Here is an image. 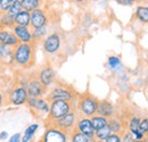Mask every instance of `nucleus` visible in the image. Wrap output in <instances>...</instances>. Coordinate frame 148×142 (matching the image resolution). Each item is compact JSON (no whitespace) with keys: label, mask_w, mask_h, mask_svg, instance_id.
Wrapping results in <instances>:
<instances>
[{"label":"nucleus","mask_w":148,"mask_h":142,"mask_svg":"<svg viewBox=\"0 0 148 142\" xmlns=\"http://www.w3.org/2000/svg\"><path fill=\"white\" fill-rule=\"evenodd\" d=\"M14 61L15 66L22 70L32 67L36 63V43L19 42L14 48Z\"/></svg>","instance_id":"nucleus-1"},{"label":"nucleus","mask_w":148,"mask_h":142,"mask_svg":"<svg viewBox=\"0 0 148 142\" xmlns=\"http://www.w3.org/2000/svg\"><path fill=\"white\" fill-rule=\"evenodd\" d=\"M98 102H99V100L96 97H93L89 93H84V94L77 96L75 109L80 116L91 117L97 114Z\"/></svg>","instance_id":"nucleus-2"},{"label":"nucleus","mask_w":148,"mask_h":142,"mask_svg":"<svg viewBox=\"0 0 148 142\" xmlns=\"http://www.w3.org/2000/svg\"><path fill=\"white\" fill-rule=\"evenodd\" d=\"M46 98L49 100V101H53V100H67V101H76V98H77V93L75 92V90L67 85V84H60V83H57L51 87V89L49 91H47V94H46Z\"/></svg>","instance_id":"nucleus-3"},{"label":"nucleus","mask_w":148,"mask_h":142,"mask_svg":"<svg viewBox=\"0 0 148 142\" xmlns=\"http://www.w3.org/2000/svg\"><path fill=\"white\" fill-rule=\"evenodd\" d=\"M5 96H6V104L15 107L25 105L26 100L29 98V93H27L26 88L22 87L18 83L14 84L8 90V92L5 93Z\"/></svg>","instance_id":"nucleus-4"},{"label":"nucleus","mask_w":148,"mask_h":142,"mask_svg":"<svg viewBox=\"0 0 148 142\" xmlns=\"http://www.w3.org/2000/svg\"><path fill=\"white\" fill-rule=\"evenodd\" d=\"M75 102L76 101H67V100H53L50 101V110L49 115L47 117L48 122H53L58 119L70 113L71 110L75 109Z\"/></svg>","instance_id":"nucleus-5"},{"label":"nucleus","mask_w":148,"mask_h":142,"mask_svg":"<svg viewBox=\"0 0 148 142\" xmlns=\"http://www.w3.org/2000/svg\"><path fill=\"white\" fill-rule=\"evenodd\" d=\"M77 118H79V114H77L76 109H73L70 113H67L66 115H64L63 117H60L58 119H55L53 122H49V124L60 128L62 131H64L67 134H71L75 130Z\"/></svg>","instance_id":"nucleus-6"},{"label":"nucleus","mask_w":148,"mask_h":142,"mask_svg":"<svg viewBox=\"0 0 148 142\" xmlns=\"http://www.w3.org/2000/svg\"><path fill=\"white\" fill-rule=\"evenodd\" d=\"M69 140H70V134L65 133L60 128L51 124H49L42 135L43 142H66Z\"/></svg>","instance_id":"nucleus-7"},{"label":"nucleus","mask_w":148,"mask_h":142,"mask_svg":"<svg viewBox=\"0 0 148 142\" xmlns=\"http://www.w3.org/2000/svg\"><path fill=\"white\" fill-rule=\"evenodd\" d=\"M62 46V38L59 33L53 32L42 40V49L47 55H55L59 51Z\"/></svg>","instance_id":"nucleus-8"},{"label":"nucleus","mask_w":148,"mask_h":142,"mask_svg":"<svg viewBox=\"0 0 148 142\" xmlns=\"http://www.w3.org/2000/svg\"><path fill=\"white\" fill-rule=\"evenodd\" d=\"M36 76L47 89H50L56 83V72L50 65H46L40 68L37 72Z\"/></svg>","instance_id":"nucleus-9"},{"label":"nucleus","mask_w":148,"mask_h":142,"mask_svg":"<svg viewBox=\"0 0 148 142\" xmlns=\"http://www.w3.org/2000/svg\"><path fill=\"white\" fill-rule=\"evenodd\" d=\"M26 90H27L29 97H34V98L45 97L47 94V91H48V89L38 80V77L36 75L34 76H30Z\"/></svg>","instance_id":"nucleus-10"},{"label":"nucleus","mask_w":148,"mask_h":142,"mask_svg":"<svg viewBox=\"0 0 148 142\" xmlns=\"http://www.w3.org/2000/svg\"><path fill=\"white\" fill-rule=\"evenodd\" d=\"M48 23H49V17L43 8L40 7L31 12V29L48 26Z\"/></svg>","instance_id":"nucleus-11"},{"label":"nucleus","mask_w":148,"mask_h":142,"mask_svg":"<svg viewBox=\"0 0 148 142\" xmlns=\"http://www.w3.org/2000/svg\"><path fill=\"white\" fill-rule=\"evenodd\" d=\"M75 130H77L79 132L83 133V134L87 135L88 138L95 140V133H96V131H95V128H93L90 117H86V116H80V115H79Z\"/></svg>","instance_id":"nucleus-12"},{"label":"nucleus","mask_w":148,"mask_h":142,"mask_svg":"<svg viewBox=\"0 0 148 142\" xmlns=\"http://www.w3.org/2000/svg\"><path fill=\"white\" fill-rule=\"evenodd\" d=\"M49 110H50V101L47 98L41 97V98L37 99L36 107L31 110V113L37 118H46L47 119V117L49 115Z\"/></svg>","instance_id":"nucleus-13"},{"label":"nucleus","mask_w":148,"mask_h":142,"mask_svg":"<svg viewBox=\"0 0 148 142\" xmlns=\"http://www.w3.org/2000/svg\"><path fill=\"white\" fill-rule=\"evenodd\" d=\"M13 32L17 36L19 42L23 43H33V36H32V30L31 26H21V25H14L12 27ZM36 43V42H34Z\"/></svg>","instance_id":"nucleus-14"},{"label":"nucleus","mask_w":148,"mask_h":142,"mask_svg":"<svg viewBox=\"0 0 148 142\" xmlns=\"http://www.w3.org/2000/svg\"><path fill=\"white\" fill-rule=\"evenodd\" d=\"M0 61L3 66L9 67L15 65L14 61V48L0 42Z\"/></svg>","instance_id":"nucleus-15"},{"label":"nucleus","mask_w":148,"mask_h":142,"mask_svg":"<svg viewBox=\"0 0 148 142\" xmlns=\"http://www.w3.org/2000/svg\"><path fill=\"white\" fill-rule=\"evenodd\" d=\"M97 114L101 115L104 117L111 118V117L116 115V108L108 100H99L98 108H97Z\"/></svg>","instance_id":"nucleus-16"},{"label":"nucleus","mask_w":148,"mask_h":142,"mask_svg":"<svg viewBox=\"0 0 148 142\" xmlns=\"http://www.w3.org/2000/svg\"><path fill=\"white\" fill-rule=\"evenodd\" d=\"M0 42L8 44L13 48H15L19 43L17 36L13 32L12 29H1L0 30Z\"/></svg>","instance_id":"nucleus-17"},{"label":"nucleus","mask_w":148,"mask_h":142,"mask_svg":"<svg viewBox=\"0 0 148 142\" xmlns=\"http://www.w3.org/2000/svg\"><path fill=\"white\" fill-rule=\"evenodd\" d=\"M108 126L111 127L113 133L122 134L124 132V122L117 115H115V116H113L111 118H108Z\"/></svg>","instance_id":"nucleus-18"},{"label":"nucleus","mask_w":148,"mask_h":142,"mask_svg":"<svg viewBox=\"0 0 148 142\" xmlns=\"http://www.w3.org/2000/svg\"><path fill=\"white\" fill-rule=\"evenodd\" d=\"M107 66L114 73H121L124 70L123 64L121 61V58L119 56H115V55H112L107 58Z\"/></svg>","instance_id":"nucleus-19"},{"label":"nucleus","mask_w":148,"mask_h":142,"mask_svg":"<svg viewBox=\"0 0 148 142\" xmlns=\"http://www.w3.org/2000/svg\"><path fill=\"white\" fill-rule=\"evenodd\" d=\"M15 25L31 26V13L25 9H22L15 16Z\"/></svg>","instance_id":"nucleus-20"},{"label":"nucleus","mask_w":148,"mask_h":142,"mask_svg":"<svg viewBox=\"0 0 148 142\" xmlns=\"http://www.w3.org/2000/svg\"><path fill=\"white\" fill-rule=\"evenodd\" d=\"M38 130H39V124L38 123H33V124L29 125L25 128V131H24V133L22 135V142L32 141V139L34 138V135H36Z\"/></svg>","instance_id":"nucleus-21"},{"label":"nucleus","mask_w":148,"mask_h":142,"mask_svg":"<svg viewBox=\"0 0 148 142\" xmlns=\"http://www.w3.org/2000/svg\"><path fill=\"white\" fill-rule=\"evenodd\" d=\"M15 25V18L9 16L6 12L0 13V27L1 29H12Z\"/></svg>","instance_id":"nucleus-22"},{"label":"nucleus","mask_w":148,"mask_h":142,"mask_svg":"<svg viewBox=\"0 0 148 142\" xmlns=\"http://www.w3.org/2000/svg\"><path fill=\"white\" fill-rule=\"evenodd\" d=\"M90 119H91V123H92L95 131H97V130H99V128H101V127H104V126H106L108 124V118L104 117L101 115H98V114L91 116Z\"/></svg>","instance_id":"nucleus-23"},{"label":"nucleus","mask_w":148,"mask_h":142,"mask_svg":"<svg viewBox=\"0 0 148 142\" xmlns=\"http://www.w3.org/2000/svg\"><path fill=\"white\" fill-rule=\"evenodd\" d=\"M22 2V7L23 9L27 10V12H32L37 8H40L43 3V0H21Z\"/></svg>","instance_id":"nucleus-24"},{"label":"nucleus","mask_w":148,"mask_h":142,"mask_svg":"<svg viewBox=\"0 0 148 142\" xmlns=\"http://www.w3.org/2000/svg\"><path fill=\"white\" fill-rule=\"evenodd\" d=\"M48 34H49V32H48V26L32 29V36H33V40H34L36 43L39 42V41H42Z\"/></svg>","instance_id":"nucleus-25"},{"label":"nucleus","mask_w":148,"mask_h":142,"mask_svg":"<svg viewBox=\"0 0 148 142\" xmlns=\"http://www.w3.org/2000/svg\"><path fill=\"white\" fill-rule=\"evenodd\" d=\"M111 133H112L111 127H110L108 124H107L106 126H104V127H101V128H99V130L96 131V133H95V140L105 142L106 138H107Z\"/></svg>","instance_id":"nucleus-26"},{"label":"nucleus","mask_w":148,"mask_h":142,"mask_svg":"<svg viewBox=\"0 0 148 142\" xmlns=\"http://www.w3.org/2000/svg\"><path fill=\"white\" fill-rule=\"evenodd\" d=\"M136 18L144 23L148 24V7L147 6H139L136 10Z\"/></svg>","instance_id":"nucleus-27"},{"label":"nucleus","mask_w":148,"mask_h":142,"mask_svg":"<svg viewBox=\"0 0 148 142\" xmlns=\"http://www.w3.org/2000/svg\"><path fill=\"white\" fill-rule=\"evenodd\" d=\"M70 141L72 142H92L95 141L93 139L88 138L87 135H84L83 133L79 132L77 130H74L73 132L70 134Z\"/></svg>","instance_id":"nucleus-28"},{"label":"nucleus","mask_w":148,"mask_h":142,"mask_svg":"<svg viewBox=\"0 0 148 142\" xmlns=\"http://www.w3.org/2000/svg\"><path fill=\"white\" fill-rule=\"evenodd\" d=\"M139 124H140V118L137 116H132L128 123V131H130L133 135H136L139 132Z\"/></svg>","instance_id":"nucleus-29"},{"label":"nucleus","mask_w":148,"mask_h":142,"mask_svg":"<svg viewBox=\"0 0 148 142\" xmlns=\"http://www.w3.org/2000/svg\"><path fill=\"white\" fill-rule=\"evenodd\" d=\"M23 9V7H22V2H21V0H18V1H15L7 10H6V13L9 15V16H12V17L15 18V16L18 14L19 12Z\"/></svg>","instance_id":"nucleus-30"},{"label":"nucleus","mask_w":148,"mask_h":142,"mask_svg":"<svg viewBox=\"0 0 148 142\" xmlns=\"http://www.w3.org/2000/svg\"><path fill=\"white\" fill-rule=\"evenodd\" d=\"M122 141V135L119 134V133H113L112 132L111 134L106 138L105 142H121Z\"/></svg>","instance_id":"nucleus-31"},{"label":"nucleus","mask_w":148,"mask_h":142,"mask_svg":"<svg viewBox=\"0 0 148 142\" xmlns=\"http://www.w3.org/2000/svg\"><path fill=\"white\" fill-rule=\"evenodd\" d=\"M15 1H18V0H0V8H1V12H6Z\"/></svg>","instance_id":"nucleus-32"},{"label":"nucleus","mask_w":148,"mask_h":142,"mask_svg":"<svg viewBox=\"0 0 148 142\" xmlns=\"http://www.w3.org/2000/svg\"><path fill=\"white\" fill-rule=\"evenodd\" d=\"M139 131H140L141 133H144L145 135L148 134V118H143V119H140Z\"/></svg>","instance_id":"nucleus-33"},{"label":"nucleus","mask_w":148,"mask_h":142,"mask_svg":"<svg viewBox=\"0 0 148 142\" xmlns=\"http://www.w3.org/2000/svg\"><path fill=\"white\" fill-rule=\"evenodd\" d=\"M122 141L124 142H132V141H136V139H134V135L130 132V131H128V132H123L122 134Z\"/></svg>","instance_id":"nucleus-34"},{"label":"nucleus","mask_w":148,"mask_h":142,"mask_svg":"<svg viewBox=\"0 0 148 142\" xmlns=\"http://www.w3.org/2000/svg\"><path fill=\"white\" fill-rule=\"evenodd\" d=\"M9 142H22V134L21 133H15L13 134L9 139H8Z\"/></svg>","instance_id":"nucleus-35"},{"label":"nucleus","mask_w":148,"mask_h":142,"mask_svg":"<svg viewBox=\"0 0 148 142\" xmlns=\"http://www.w3.org/2000/svg\"><path fill=\"white\" fill-rule=\"evenodd\" d=\"M115 1H116V3H119L121 6H131L137 0H115Z\"/></svg>","instance_id":"nucleus-36"},{"label":"nucleus","mask_w":148,"mask_h":142,"mask_svg":"<svg viewBox=\"0 0 148 142\" xmlns=\"http://www.w3.org/2000/svg\"><path fill=\"white\" fill-rule=\"evenodd\" d=\"M5 104H6V96H5V93L0 90V109L3 107Z\"/></svg>","instance_id":"nucleus-37"},{"label":"nucleus","mask_w":148,"mask_h":142,"mask_svg":"<svg viewBox=\"0 0 148 142\" xmlns=\"http://www.w3.org/2000/svg\"><path fill=\"white\" fill-rule=\"evenodd\" d=\"M9 137H8V132L7 131H2L0 132V141H3V140H8Z\"/></svg>","instance_id":"nucleus-38"},{"label":"nucleus","mask_w":148,"mask_h":142,"mask_svg":"<svg viewBox=\"0 0 148 142\" xmlns=\"http://www.w3.org/2000/svg\"><path fill=\"white\" fill-rule=\"evenodd\" d=\"M71 1H73L74 3H77V5H82V3L87 2L88 0H71Z\"/></svg>","instance_id":"nucleus-39"},{"label":"nucleus","mask_w":148,"mask_h":142,"mask_svg":"<svg viewBox=\"0 0 148 142\" xmlns=\"http://www.w3.org/2000/svg\"><path fill=\"white\" fill-rule=\"evenodd\" d=\"M2 68H3V65L1 64V61H0V73L2 72Z\"/></svg>","instance_id":"nucleus-40"},{"label":"nucleus","mask_w":148,"mask_h":142,"mask_svg":"<svg viewBox=\"0 0 148 142\" xmlns=\"http://www.w3.org/2000/svg\"><path fill=\"white\" fill-rule=\"evenodd\" d=\"M137 1H138V2H140V3H141V2H145V1H146V0H137Z\"/></svg>","instance_id":"nucleus-41"},{"label":"nucleus","mask_w":148,"mask_h":142,"mask_svg":"<svg viewBox=\"0 0 148 142\" xmlns=\"http://www.w3.org/2000/svg\"><path fill=\"white\" fill-rule=\"evenodd\" d=\"M91 1H95V2H96V1H99V0H91Z\"/></svg>","instance_id":"nucleus-42"},{"label":"nucleus","mask_w":148,"mask_h":142,"mask_svg":"<svg viewBox=\"0 0 148 142\" xmlns=\"http://www.w3.org/2000/svg\"><path fill=\"white\" fill-rule=\"evenodd\" d=\"M65 1H71V0H65Z\"/></svg>","instance_id":"nucleus-43"},{"label":"nucleus","mask_w":148,"mask_h":142,"mask_svg":"<svg viewBox=\"0 0 148 142\" xmlns=\"http://www.w3.org/2000/svg\"><path fill=\"white\" fill-rule=\"evenodd\" d=\"M0 13H1V8H0Z\"/></svg>","instance_id":"nucleus-44"},{"label":"nucleus","mask_w":148,"mask_h":142,"mask_svg":"<svg viewBox=\"0 0 148 142\" xmlns=\"http://www.w3.org/2000/svg\"><path fill=\"white\" fill-rule=\"evenodd\" d=\"M0 30H1V27H0Z\"/></svg>","instance_id":"nucleus-45"}]
</instances>
